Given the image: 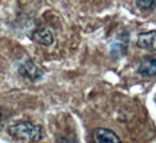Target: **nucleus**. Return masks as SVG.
I'll return each instance as SVG.
<instances>
[{
    "mask_svg": "<svg viewBox=\"0 0 156 143\" xmlns=\"http://www.w3.org/2000/svg\"><path fill=\"white\" fill-rule=\"evenodd\" d=\"M139 45L142 48H151L153 49L155 48V32H151V33H143L139 36Z\"/></svg>",
    "mask_w": 156,
    "mask_h": 143,
    "instance_id": "obj_6",
    "label": "nucleus"
},
{
    "mask_svg": "<svg viewBox=\"0 0 156 143\" xmlns=\"http://www.w3.org/2000/svg\"><path fill=\"white\" fill-rule=\"evenodd\" d=\"M34 41H36L38 44L44 45V46H48L54 42V35L51 33L49 29H38L34 32Z\"/></svg>",
    "mask_w": 156,
    "mask_h": 143,
    "instance_id": "obj_4",
    "label": "nucleus"
},
{
    "mask_svg": "<svg viewBox=\"0 0 156 143\" xmlns=\"http://www.w3.org/2000/svg\"><path fill=\"white\" fill-rule=\"evenodd\" d=\"M93 139L94 143H122L120 138L110 129L104 127H97L93 132Z\"/></svg>",
    "mask_w": 156,
    "mask_h": 143,
    "instance_id": "obj_2",
    "label": "nucleus"
},
{
    "mask_svg": "<svg viewBox=\"0 0 156 143\" xmlns=\"http://www.w3.org/2000/svg\"><path fill=\"white\" fill-rule=\"evenodd\" d=\"M155 58H145L139 66V72L145 77H153L155 75Z\"/></svg>",
    "mask_w": 156,
    "mask_h": 143,
    "instance_id": "obj_5",
    "label": "nucleus"
},
{
    "mask_svg": "<svg viewBox=\"0 0 156 143\" xmlns=\"http://www.w3.org/2000/svg\"><path fill=\"white\" fill-rule=\"evenodd\" d=\"M20 74H22L23 77L29 78V80H38V78L42 77V70L39 68L35 62L32 61H26L25 62V65L20 68Z\"/></svg>",
    "mask_w": 156,
    "mask_h": 143,
    "instance_id": "obj_3",
    "label": "nucleus"
},
{
    "mask_svg": "<svg viewBox=\"0 0 156 143\" xmlns=\"http://www.w3.org/2000/svg\"><path fill=\"white\" fill-rule=\"evenodd\" d=\"M9 133L17 140H22V142H39L42 139V127L41 126H35L32 123L28 121H22V123H16L10 126Z\"/></svg>",
    "mask_w": 156,
    "mask_h": 143,
    "instance_id": "obj_1",
    "label": "nucleus"
}]
</instances>
